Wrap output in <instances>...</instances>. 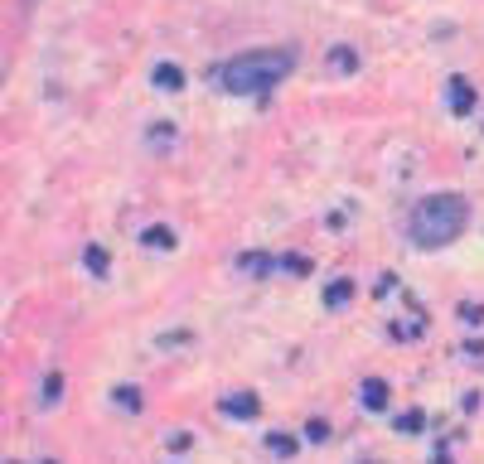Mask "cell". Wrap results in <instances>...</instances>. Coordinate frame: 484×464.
<instances>
[{
    "label": "cell",
    "mask_w": 484,
    "mask_h": 464,
    "mask_svg": "<svg viewBox=\"0 0 484 464\" xmlns=\"http://www.w3.org/2000/svg\"><path fill=\"white\" fill-rule=\"evenodd\" d=\"M460 315H465V319H470V324H480V319H484V305H465V310H460Z\"/></svg>",
    "instance_id": "2e32d148"
},
{
    "label": "cell",
    "mask_w": 484,
    "mask_h": 464,
    "mask_svg": "<svg viewBox=\"0 0 484 464\" xmlns=\"http://www.w3.org/2000/svg\"><path fill=\"white\" fill-rule=\"evenodd\" d=\"M267 445L276 450V455H296V440L291 436H267Z\"/></svg>",
    "instance_id": "7c38bea8"
},
{
    "label": "cell",
    "mask_w": 484,
    "mask_h": 464,
    "mask_svg": "<svg viewBox=\"0 0 484 464\" xmlns=\"http://www.w3.org/2000/svg\"><path fill=\"white\" fill-rule=\"evenodd\" d=\"M87 266H92V271H107V251L92 247V251H87Z\"/></svg>",
    "instance_id": "9a60e30c"
},
{
    "label": "cell",
    "mask_w": 484,
    "mask_h": 464,
    "mask_svg": "<svg viewBox=\"0 0 484 464\" xmlns=\"http://www.w3.org/2000/svg\"><path fill=\"white\" fill-rule=\"evenodd\" d=\"M58 392H63V378H58V373H54V378L44 383V402H58Z\"/></svg>",
    "instance_id": "5bb4252c"
},
{
    "label": "cell",
    "mask_w": 484,
    "mask_h": 464,
    "mask_svg": "<svg viewBox=\"0 0 484 464\" xmlns=\"http://www.w3.org/2000/svg\"><path fill=\"white\" fill-rule=\"evenodd\" d=\"M291 68H296V54L291 49H252V54H242V58H228L218 68V82L233 97H267Z\"/></svg>",
    "instance_id": "6da1fadb"
},
{
    "label": "cell",
    "mask_w": 484,
    "mask_h": 464,
    "mask_svg": "<svg viewBox=\"0 0 484 464\" xmlns=\"http://www.w3.org/2000/svg\"><path fill=\"white\" fill-rule=\"evenodd\" d=\"M145 247H155V251H170V247H175V232H170V227H150V232H145Z\"/></svg>",
    "instance_id": "ba28073f"
},
{
    "label": "cell",
    "mask_w": 484,
    "mask_h": 464,
    "mask_svg": "<svg viewBox=\"0 0 484 464\" xmlns=\"http://www.w3.org/2000/svg\"><path fill=\"white\" fill-rule=\"evenodd\" d=\"M353 295V281H334L329 290H324V305H344Z\"/></svg>",
    "instance_id": "52a82bcc"
},
{
    "label": "cell",
    "mask_w": 484,
    "mask_h": 464,
    "mask_svg": "<svg viewBox=\"0 0 484 464\" xmlns=\"http://www.w3.org/2000/svg\"><path fill=\"white\" fill-rule=\"evenodd\" d=\"M358 397H363V407H368V411H383V407H387V383H383V378H368Z\"/></svg>",
    "instance_id": "5b68a950"
},
{
    "label": "cell",
    "mask_w": 484,
    "mask_h": 464,
    "mask_svg": "<svg viewBox=\"0 0 484 464\" xmlns=\"http://www.w3.org/2000/svg\"><path fill=\"white\" fill-rule=\"evenodd\" d=\"M116 402L126 411H141V392H136V387H116Z\"/></svg>",
    "instance_id": "8fae6325"
},
{
    "label": "cell",
    "mask_w": 484,
    "mask_h": 464,
    "mask_svg": "<svg viewBox=\"0 0 484 464\" xmlns=\"http://www.w3.org/2000/svg\"><path fill=\"white\" fill-rule=\"evenodd\" d=\"M262 411V402L252 397V392H242V397H223V416H242V421H252Z\"/></svg>",
    "instance_id": "277c9868"
},
{
    "label": "cell",
    "mask_w": 484,
    "mask_h": 464,
    "mask_svg": "<svg viewBox=\"0 0 484 464\" xmlns=\"http://www.w3.org/2000/svg\"><path fill=\"white\" fill-rule=\"evenodd\" d=\"M446 107L456 111V116H470V111H475V87H470V78H451Z\"/></svg>",
    "instance_id": "3957f363"
},
{
    "label": "cell",
    "mask_w": 484,
    "mask_h": 464,
    "mask_svg": "<svg viewBox=\"0 0 484 464\" xmlns=\"http://www.w3.org/2000/svg\"><path fill=\"white\" fill-rule=\"evenodd\" d=\"M305 440H315V445L329 440V426H324V421H310V426H305Z\"/></svg>",
    "instance_id": "4fadbf2b"
},
{
    "label": "cell",
    "mask_w": 484,
    "mask_h": 464,
    "mask_svg": "<svg viewBox=\"0 0 484 464\" xmlns=\"http://www.w3.org/2000/svg\"><path fill=\"white\" fill-rule=\"evenodd\" d=\"M465 222H470V203L460 193H431V198H422L412 208L407 232H412L417 247H446L465 232Z\"/></svg>",
    "instance_id": "7a4b0ae2"
},
{
    "label": "cell",
    "mask_w": 484,
    "mask_h": 464,
    "mask_svg": "<svg viewBox=\"0 0 484 464\" xmlns=\"http://www.w3.org/2000/svg\"><path fill=\"white\" fill-rule=\"evenodd\" d=\"M422 421H427L422 411H402V416H397V431H402V436H417V431H422Z\"/></svg>",
    "instance_id": "9c48e42d"
},
{
    "label": "cell",
    "mask_w": 484,
    "mask_h": 464,
    "mask_svg": "<svg viewBox=\"0 0 484 464\" xmlns=\"http://www.w3.org/2000/svg\"><path fill=\"white\" fill-rule=\"evenodd\" d=\"M155 87H165V92H180V87H185V73H180L175 63H160V68H155Z\"/></svg>",
    "instance_id": "8992f818"
},
{
    "label": "cell",
    "mask_w": 484,
    "mask_h": 464,
    "mask_svg": "<svg viewBox=\"0 0 484 464\" xmlns=\"http://www.w3.org/2000/svg\"><path fill=\"white\" fill-rule=\"evenodd\" d=\"M329 63H334L339 73H349V68H358V58H353L349 49H334V54H329Z\"/></svg>",
    "instance_id": "30bf717a"
},
{
    "label": "cell",
    "mask_w": 484,
    "mask_h": 464,
    "mask_svg": "<svg viewBox=\"0 0 484 464\" xmlns=\"http://www.w3.org/2000/svg\"><path fill=\"white\" fill-rule=\"evenodd\" d=\"M44 464H54V460H44Z\"/></svg>",
    "instance_id": "e0dca14e"
}]
</instances>
